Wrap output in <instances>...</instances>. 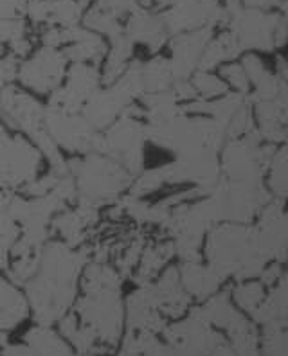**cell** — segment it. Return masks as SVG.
Here are the masks:
<instances>
[{"label":"cell","instance_id":"2","mask_svg":"<svg viewBox=\"0 0 288 356\" xmlns=\"http://www.w3.org/2000/svg\"><path fill=\"white\" fill-rule=\"evenodd\" d=\"M87 261L83 250H76L65 241L44 245L38 270L26 282L27 305L40 326H51L69 313Z\"/></svg>","mask_w":288,"mask_h":356},{"label":"cell","instance_id":"7","mask_svg":"<svg viewBox=\"0 0 288 356\" xmlns=\"http://www.w3.org/2000/svg\"><path fill=\"white\" fill-rule=\"evenodd\" d=\"M0 356H74V353L51 326L38 324L27 331L20 343H8L0 349Z\"/></svg>","mask_w":288,"mask_h":356},{"label":"cell","instance_id":"11","mask_svg":"<svg viewBox=\"0 0 288 356\" xmlns=\"http://www.w3.org/2000/svg\"><path fill=\"white\" fill-rule=\"evenodd\" d=\"M76 2H78V4L81 6L83 9H88L92 4H94V2H96V0H76Z\"/></svg>","mask_w":288,"mask_h":356},{"label":"cell","instance_id":"12","mask_svg":"<svg viewBox=\"0 0 288 356\" xmlns=\"http://www.w3.org/2000/svg\"><path fill=\"white\" fill-rule=\"evenodd\" d=\"M79 356H101V355H79Z\"/></svg>","mask_w":288,"mask_h":356},{"label":"cell","instance_id":"9","mask_svg":"<svg viewBox=\"0 0 288 356\" xmlns=\"http://www.w3.org/2000/svg\"><path fill=\"white\" fill-rule=\"evenodd\" d=\"M118 356H166V349L153 339V333L127 331Z\"/></svg>","mask_w":288,"mask_h":356},{"label":"cell","instance_id":"4","mask_svg":"<svg viewBox=\"0 0 288 356\" xmlns=\"http://www.w3.org/2000/svg\"><path fill=\"white\" fill-rule=\"evenodd\" d=\"M40 152L20 135H9L0 122V191L26 187L38 178Z\"/></svg>","mask_w":288,"mask_h":356},{"label":"cell","instance_id":"6","mask_svg":"<svg viewBox=\"0 0 288 356\" xmlns=\"http://www.w3.org/2000/svg\"><path fill=\"white\" fill-rule=\"evenodd\" d=\"M63 81V87L56 88L51 97V110L76 113L97 90L99 72L92 63H70Z\"/></svg>","mask_w":288,"mask_h":356},{"label":"cell","instance_id":"8","mask_svg":"<svg viewBox=\"0 0 288 356\" xmlns=\"http://www.w3.org/2000/svg\"><path fill=\"white\" fill-rule=\"evenodd\" d=\"M29 313V305L24 293L11 281L0 277V331L9 333L24 322Z\"/></svg>","mask_w":288,"mask_h":356},{"label":"cell","instance_id":"1","mask_svg":"<svg viewBox=\"0 0 288 356\" xmlns=\"http://www.w3.org/2000/svg\"><path fill=\"white\" fill-rule=\"evenodd\" d=\"M79 281L83 296L61 318L60 330L81 355L105 356L118 349L125 330L121 275L106 263L96 261L85 266Z\"/></svg>","mask_w":288,"mask_h":356},{"label":"cell","instance_id":"5","mask_svg":"<svg viewBox=\"0 0 288 356\" xmlns=\"http://www.w3.org/2000/svg\"><path fill=\"white\" fill-rule=\"evenodd\" d=\"M69 60L61 49L44 47L26 61H20L18 65V78L31 90L47 94L54 92L63 79H65Z\"/></svg>","mask_w":288,"mask_h":356},{"label":"cell","instance_id":"10","mask_svg":"<svg viewBox=\"0 0 288 356\" xmlns=\"http://www.w3.org/2000/svg\"><path fill=\"white\" fill-rule=\"evenodd\" d=\"M18 65H20V60L15 58L13 54L0 56V99H2L6 88L9 87V83L13 81V78H17Z\"/></svg>","mask_w":288,"mask_h":356},{"label":"cell","instance_id":"3","mask_svg":"<svg viewBox=\"0 0 288 356\" xmlns=\"http://www.w3.org/2000/svg\"><path fill=\"white\" fill-rule=\"evenodd\" d=\"M69 175L74 180L79 204L99 207L112 202L130 182V173L115 159L105 155H88L78 162L67 164Z\"/></svg>","mask_w":288,"mask_h":356}]
</instances>
